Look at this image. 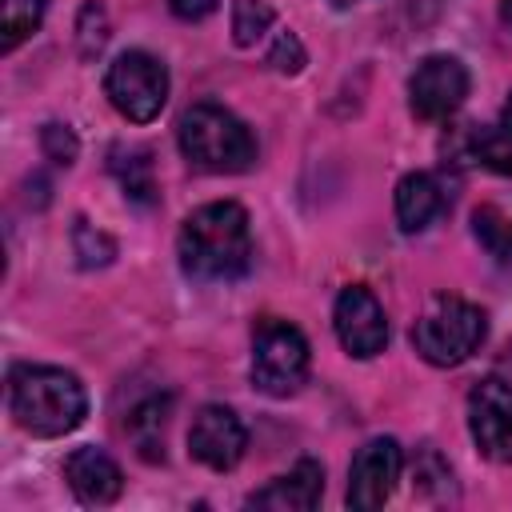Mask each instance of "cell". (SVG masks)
<instances>
[{
  "mask_svg": "<svg viewBox=\"0 0 512 512\" xmlns=\"http://www.w3.org/2000/svg\"><path fill=\"white\" fill-rule=\"evenodd\" d=\"M176 256L188 280L228 284L252 268V224L244 204L212 200L184 216L176 236Z\"/></svg>",
  "mask_w": 512,
  "mask_h": 512,
  "instance_id": "1",
  "label": "cell"
},
{
  "mask_svg": "<svg viewBox=\"0 0 512 512\" xmlns=\"http://www.w3.org/2000/svg\"><path fill=\"white\" fill-rule=\"evenodd\" d=\"M8 416L36 440L68 436L88 416V392L76 372L56 364H12Z\"/></svg>",
  "mask_w": 512,
  "mask_h": 512,
  "instance_id": "2",
  "label": "cell"
},
{
  "mask_svg": "<svg viewBox=\"0 0 512 512\" xmlns=\"http://www.w3.org/2000/svg\"><path fill=\"white\" fill-rule=\"evenodd\" d=\"M180 156L208 176H236L256 164V136L252 128L216 100H196L176 120Z\"/></svg>",
  "mask_w": 512,
  "mask_h": 512,
  "instance_id": "3",
  "label": "cell"
},
{
  "mask_svg": "<svg viewBox=\"0 0 512 512\" xmlns=\"http://www.w3.org/2000/svg\"><path fill=\"white\" fill-rule=\"evenodd\" d=\"M488 336V316L480 304H468L460 296H432L424 316L412 324L408 340L416 356L432 368H456L464 364Z\"/></svg>",
  "mask_w": 512,
  "mask_h": 512,
  "instance_id": "4",
  "label": "cell"
},
{
  "mask_svg": "<svg viewBox=\"0 0 512 512\" xmlns=\"http://www.w3.org/2000/svg\"><path fill=\"white\" fill-rule=\"evenodd\" d=\"M308 364H312V348L304 340V332L280 316H264L252 328V360H248V376L252 388L272 396V400H288L304 388L308 380Z\"/></svg>",
  "mask_w": 512,
  "mask_h": 512,
  "instance_id": "5",
  "label": "cell"
},
{
  "mask_svg": "<svg viewBox=\"0 0 512 512\" xmlns=\"http://www.w3.org/2000/svg\"><path fill=\"white\" fill-rule=\"evenodd\" d=\"M104 96L128 124H152L168 104V68L144 48L120 52L104 72Z\"/></svg>",
  "mask_w": 512,
  "mask_h": 512,
  "instance_id": "6",
  "label": "cell"
},
{
  "mask_svg": "<svg viewBox=\"0 0 512 512\" xmlns=\"http://www.w3.org/2000/svg\"><path fill=\"white\" fill-rule=\"evenodd\" d=\"M468 432L484 460L512 464V384L484 376L468 392Z\"/></svg>",
  "mask_w": 512,
  "mask_h": 512,
  "instance_id": "7",
  "label": "cell"
},
{
  "mask_svg": "<svg viewBox=\"0 0 512 512\" xmlns=\"http://www.w3.org/2000/svg\"><path fill=\"white\" fill-rule=\"evenodd\" d=\"M464 96H468V68L448 52L424 56L408 76V108L416 120H448L464 104Z\"/></svg>",
  "mask_w": 512,
  "mask_h": 512,
  "instance_id": "8",
  "label": "cell"
},
{
  "mask_svg": "<svg viewBox=\"0 0 512 512\" xmlns=\"http://www.w3.org/2000/svg\"><path fill=\"white\" fill-rule=\"evenodd\" d=\"M404 472V452L392 436H372L356 456H352V468H348V508L356 512H372V508H384L396 492V480Z\"/></svg>",
  "mask_w": 512,
  "mask_h": 512,
  "instance_id": "9",
  "label": "cell"
},
{
  "mask_svg": "<svg viewBox=\"0 0 512 512\" xmlns=\"http://www.w3.org/2000/svg\"><path fill=\"white\" fill-rule=\"evenodd\" d=\"M332 328H336V340L348 356L356 360H372L384 352L388 344V316H384V304L372 296V288L364 284H348L340 296H336V308H332Z\"/></svg>",
  "mask_w": 512,
  "mask_h": 512,
  "instance_id": "10",
  "label": "cell"
},
{
  "mask_svg": "<svg viewBox=\"0 0 512 512\" xmlns=\"http://www.w3.org/2000/svg\"><path fill=\"white\" fill-rule=\"evenodd\" d=\"M248 448V428L228 404L196 408L188 424V456L212 472H232Z\"/></svg>",
  "mask_w": 512,
  "mask_h": 512,
  "instance_id": "11",
  "label": "cell"
},
{
  "mask_svg": "<svg viewBox=\"0 0 512 512\" xmlns=\"http://www.w3.org/2000/svg\"><path fill=\"white\" fill-rule=\"evenodd\" d=\"M64 480L72 488V496L88 508H104V504H116L120 492H124V472L120 464L96 448V444H84V448H72L68 460H64Z\"/></svg>",
  "mask_w": 512,
  "mask_h": 512,
  "instance_id": "12",
  "label": "cell"
},
{
  "mask_svg": "<svg viewBox=\"0 0 512 512\" xmlns=\"http://www.w3.org/2000/svg\"><path fill=\"white\" fill-rule=\"evenodd\" d=\"M324 496V468L320 460H300L292 472L268 480L256 488L244 504L248 508H268V512H312Z\"/></svg>",
  "mask_w": 512,
  "mask_h": 512,
  "instance_id": "13",
  "label": "cell"
},
{
  "mask_svg": "<svg viewBox=\"0 0 512 512\" xmlns=\"http://www.w3.org/2000/svg\"><path fill=\"white\" fill-rule=\"evenodd\" d=\"M444 208V188L432 172H408L396 184V224L400 232H424Z\"/></svg>",
  "mask_w": 512,
  "mask_h": 512,
  "instance_id": "14",
  "label": "cell"
},
{
  "mask_svg": "<svg viewBox=\"0 0 512 512\" xmlns=\"http://www.w3.org/2000/svg\"><path fill=\"white\" fill-rule=\"evenodd\" d=\"M168 412H172V392H152L140 404H132L124 432L136 444V456L144 464H164V428H168Z\"/></svg>",
  "mask_w": 512,
  "mask_h": 512,
  "instance_id": "15",
  "label": "cell"
},
{
  "mask_svg": "<svg viewBox=\"0 0 512 512\" xmlns=\"http://www.w3.org/2000/svg\"><path fill=\"white\" fill-rule=\"evenodd\" d=\"M468 156L488 172H512V96L492 124H480L468 136Z\"/></svg>",
  "mask_w": 512,
  "mask_h": 512,
  "instance_id": "16",
  "label": "cell"
},
{
  "mask_svg": "<svg viewBox=\"0 0 512 512\" xmlns=\"http://www.w3.org/2000/svg\"><path fill=\"white\" fill-rule=\"evenodd\" d=\"M108 168L120 180L128 200H136V204H152L156 200V172H152L148 148H112Z\"/></svg>",
  "mask_w": 512,
  "mask_h": 512,
  "instance_id": "17",
  "label": "cell"
},
{
  "mask_svg": "<svg viewBox=\"0 0 512 512\" xmlns=\"http://www.w3.org/2000/svg\"><path fill=\"white\" fill-rule=\"evenodd\" d=\"M48 0H0V52H16L40 24H44Z\"/></svg>",
  "mask_w": 512,
  "mask_h": 512,
  "instance_id": "18",
  "label": "cell"
},
{
  "mask_svg": "<svg viewBox=\"0 0 512 512\" xmlns=\"http://www.w3.org/2000/svg\"><path fill=\"white\" fill-rule=\"evenodd\" d=\"M472 236L496 264H512V216H504L496 204H480L472 212Z\"/></svg>",
  "mask_w": 512,
  "mask_h": 512,
  "instance_id": "19",
  "label": "cell"
},
{
  "mask_svg": "<svg viewBox=\"0 0 512 512\" xmlns=\"http://www.w3.org/2000/svg\"><path fill=\"white\" fill-rule=\"evenodd\" d=\"M72 252H76V264L88 268V272L92 268H108L116 260V240L104 228H96L84 216H76V224H72Z\"/></svg>",
  "mask_w": 512,
  "mask_h": 512,
  "instance_id": "20",
  "label": "cell"
},
{
  "mask_svg": "<svg viewBox=\"0 0 512 512\" xmlns=\"http://www.w3.org/2000/svg\"><path fill=\"white\" fill-rule=\"evenodd\" d=\"M412 484L428 500H448L452 496V468H448V460L432 444H424L416 452V460H412Z\"/></svg>",
  "mask_w": 512,
  "mask_h": 512,
  "instance_id": "21",
  "label": "cell"
},
{
  "mask_svg": "<svg viewBox=\"0 0 512 512\" xmlns=\"http://www.w3.org/2000/svg\"><path fill=\"white\" fill-rule=\"evenodd\" d=\"M276 12L268 0H232V40L236 48H252L264 40V32L272 28Z\"/></svg>",
  "mask_w": 512,
  "mask_h": 512,
  "instance_id": "22",
  "label": "cell"
},
{
  "mask_svg": "<svg viewBox=\"0 0 512 512\" xmlns=\"http://www.w3.org/2000/svg\"><path fill=\"white\" fill-rule=\"evenodd\" d=\"M108 12H104V4L100 0H84V8H80V16H76V48H80V56L84 60H96L100 52H104V44H108Z\"/></svg>",
  "mask_w": 512,
  "mask_h": 512,
  "instance_id": "23",
  "label": "cell"
},
{
  "mask_svg": "<svg viewBox=\"0 0 512 512\" xmlns=\"http://www.w3.org/2000/svg\"><path fill=\"white\" fill-rule=\"evenodd\" d=\"M264 64H268L272 72H280V76H300V72H304V64H308V52H304L300 36L284 28V32H276V40H272V48H268Z\"/></svg>",
  "mask_w": 512,
  "mask_h": 512,
  "instance_id": "24",
  "label": "cell"
},
{
  "mask_svg": "<svg viewBox=\"0 0 512 512\" xmlns=\"http://www.w3.org/2000/svg\"><path fill=\"white\" fill-rule=\"evenodd\" d=\"M40 152H44V160L68 168V164H76V156H80V140H76V132H72L68 124H56V120H52V124L40 128Z\"/></svg>",
  "mask_w": 512,
  "mask_h": 512,
  "instance_id": "25",
  "label": "cell"
},
{
  "mask_svg": "<svg viewBox=\"0 0 512 512\" xmlns=\"http://www.w3.org/2000/svg\"><path fill=\"white\" fill-rule=\"evenodd\" d=\"M216 4L220 0H168V8H172V16L176 20H204V16H212L216 12Z\"/></svg>",
  "mask_w": 512,
  "mask_h": 512,
  "instance_id": "26",
  "label": "cell"
},
{
  "mask_svg": "<svg viewBox=\"0 0 512 512\" xmlns=\"http://www.w3.org/2000/svg\"><path fill=\"white\" fill-rule=\"evenodd\" d=\"M500 20H504V28L512 32V0H500Z\"/></svg>",
  "mask_w": 512,
  "mask_h": 512,
  "instance_id": "27",
  "label": "cell"
},
{
  "mask_svg": "<svg viewBox=\"0 0 512 512\" xmlns=\"http://www.w3.org/2000/svg\"><path fill=\"white\" fill-rule=\"evenodd\" d=\"M336 8H352V4H360V0H332Z\"/></svg>",
  "mask_w": 512,
  "mask_h": 512,
  "instance_id": "28",
  "label": "cell"
}]
</instances>
